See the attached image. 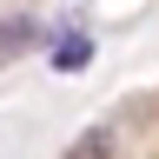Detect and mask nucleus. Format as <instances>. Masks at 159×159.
Returning a JSON list of instances; mask_svg holds the SVG:
<instances>
[{"label":"nucleus","instance_id":"1","mask_svg":"<svg viewBox=\"0 0 159 159\" xmlns=\"http://www.w3.org/2000/svg\"><path fill=\"white\" fill-rule=\"evenodd\" d=\"M86 66H93V33L60 27L53 33V73H86Z\"/></svg>","mask_w":159,"mask_h":159},{"label":"nucleus","instance_id":"3","mask_svg":"<svg viewBox=\"0 0 159 159\" xmlns=\"http://www.w3.org/2000/svg\"><path fill=\"white\" fill-rule=\"evenodd\" d=\"M113 152V126H93L86 139H73V146H66V159H106Z\"/></svg>","mask_w":159,"mask_h":159},{"label":"nucleus","instance_id":"2","mask_svg":"<svg viewBox=\"0 0 159 159\" xmlns=\"http://www.w3.org/2000/svg\"><path fill=\"white\" fill-rule=\"evenodd\" d=\"M40 40H47V27H40L33 13H7V20H0V60L27 53V47H40Z\"/></svg>","mask_w":159,"mask_h":159}]
</instances>
